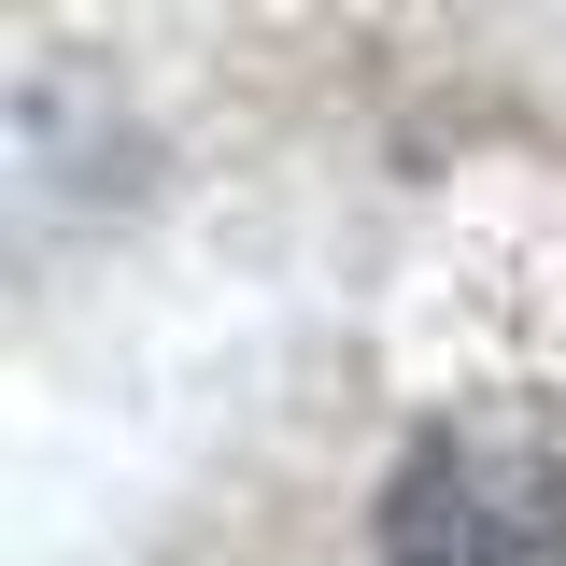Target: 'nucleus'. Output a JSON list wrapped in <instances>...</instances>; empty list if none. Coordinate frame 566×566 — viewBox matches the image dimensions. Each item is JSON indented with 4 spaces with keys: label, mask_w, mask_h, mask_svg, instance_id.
<instances>
[{
    "label": "nucleus",
    "mask_w": 566,
    "mask_h": 566,
    "mask_svg": "<svg viewBox=\"0 0 566 566\" xmlns=\"http://www.w3.org/2000/svg\"><path fill=\"white\" fill-rule=\"evenodd\" d=\"M382 566H566V397H482L382 482Z\"/></svg>",
    "instance_id": "f257e3e1"
}]
</instances>
